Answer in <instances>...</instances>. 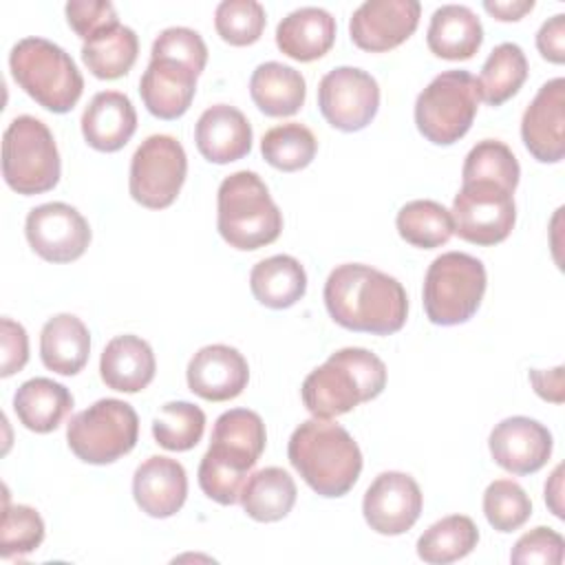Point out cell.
Instances as JSON below:
<instances>
[{
  "instance_id": "6da1fadb",
  "label": "cell",
  "mask_w": 565,
  "mask_h": 565,
  "mask_svg": "<svg viewBox=\"0 0 565 565\" xmlns=\"http://www.w3.org/2000/svg\"><path fill=\"white\" fill-rule=\"evenodd\" d=\"M324 305L335 324L373 335L397 333L408 316L402 282L362 263H344L329 274Z\"/></svg>"
},
{
  "instance_id": "7a4b0ae2",
  "label": "cell",
  "mask_w": 565,
  "mask_h": 565,
  "mask_svg": "<svg viewBox=\"0 0 565 565\" xmlns=\"http://www.w3.org/2000/svg\"><path fill=\"white\" fill-rule=\"evenodd\" d=\"M287 457L305 483L327 499L344 497L362 472V452L349 430L320 417L291 433Z\"/></svg>"
},
{
  "instance_id": "3957f363",
  "label": "cell",
  "mask_w": 565,
  "mask_h": 565,
  "mask_svg": "<svg viewBox=\"0 0 565 565\" xmlns=\"http://www.w3.org/2000/svg\"><path fill=\"white\" fill-rule=\"evenodd\" d=\"M386 386V366L369 349L347 347L327 358L302 382V402L313 417L331 419L375 399Z\"/></svg>"
},
{
  "instance_id": "277c9868",
  "label": "cell",
  "mask_w": 565,
  "mask_h": 565,
  "mask_svg": "<svg viewBox=\"0 0 565 565\" xmlns=\"http://www.w3.org/2000/svg\"><path fill=\"white\" fill-rule=\"evenodd\" d=\"M216 227L230 247L252 252L280 236L282 212L256 172L238 170L218 185Z\"/></svg>"
},
{
  "instance_id": "5b68a950",
  "label": "cell",
  "mask_w": 565,
  "mask_h": 565,
  "mask_svg": "<svg viewBox=\"0 0 565 565\" xmlns=\"http://www.w3.org/2000/svg\"><path fill=\"white\" fill-rule=\"evenodd\" d=\"M15 84L51 113H68L79 102L84 77L73 57L44 38H22L9 53Z\"/></svg>"
},
{
  "instance_id": "8992f818",
  "label": "cell",
  "mask_w": 565,
  "mask_h": 565,
  "mask_svg": "<svg viewBox=\"0 0 565 565\" xmlns=\"http://www.w3.org/2000/svg\"><path fill=\"white\" fill-rule=\"evenodd\" d=\"M488 276L477 256L446 252L437 256L424 276V311L433 324L452 327L468 322L486 294Z\"/></svg>"
},
{
  "instance_id": "52a82bcc",
  "label": "cell",
  "mask_w": 565,
  "mask_h": 565,
  "mask_svg": "<svg viewBox=\"0 0 565 565\" xmlns=\"http://www.w3.org/2000/svg\"><path fill=\"white\" fill-rule=\"evenodd\" d=\"M62 172L53 132L31 115L15 117L2 137V177L7 185L24 196L49 192Z\"/></svg>"
},
{
  "instance_id": "ba28073f",
  "label": "cell",
  "mask_w": 565,
  "mask_h": 565,
  "mask_svg": "<svg viewBox=\"0 0 565 565\" xmlns=\"http://www.w3.org/2000/svg\"><path fill=\"white\" fill-rule=\"evenodd\" d=\"M479 99L477 77L468 71H444L415 99L417 130L430 143L450 146L470 130Z\"/></svg>"
},
{
  "instance_id": "9c48e42d",
  "label": "cell",
  "mask_w": 565,
  "mask_h": 565,
  "mask_svg": "<svg viewBox=\"0 0 565 565\" xmlns=\"http://www.w3.org/2000/svg\"><path fill=\"white\" fill-rule=\"evenodd\" d=\"M139 437L135 408L115 397L97 399L86 411L71 417L66 441L73 455L86 463L104 466L128 455Z\"/></svg>"
},
{
  "instance_id": "30bf717a",
  "label": "cell",
  "mask_w": 565,
  "mask_h": 565,
  "mask_svg": "<svg viewBox=\"0 0 565 565\" xmlns=\"http://www.w3.org/2000/svg\"><path fill=\"white\" fill-rule=\"evenodd\" d=\"M188 174L183 146L170 135H150L130 159V196L148 207L163 210L174 203Z\"/></svg>"
},
{
  "instance_id": "8fae6325",
  "label": "cell",
  "mask_w": 565,
  "mask_h": 565,
  "mask_svg": "<svg viewBox=\"0 0 565 565\" xmlns=\"http://www.w3.org/2000/svg\"><path fill=\"white\" fill-rule=\"evenodd\" d=\"M455 234L472 245H497L505 241L516 221L510 190L492 181H466L452 201Z\"/></svg>"
},
{
  "instance_id": "7c38bea8",
  "label": "cell",
  "mask_w": 565,
  "mask_h": 565,
  "mask_svg": "<svg viewBox=\"0 0 565 565\" xmlns=\"http://www.w3.org/2000/svg\"><path fill=\"white\" fill-rule=\"evenodd\" d=\"M318 108L322 117L342 132L366 128L380 108L375 77L355 66H338L318 84Z\"/></svg>"
},
{
  "instance_id": "4fadbf2b",
  "label": "cell",
  "mask_w": 565,
  "mask_h": 565,
  "mask_svg": "<svg viewBox=\"0 0 565 565\" xmlns=\"http://www.w3.org/2000/svg\"><path fill=\"white\" fill-rule=\"evenodd\" d=\"M24 234L31 249L49 263L77 260L90 243L88 221L62 201L33 207L26 214Z\"/></svg>"
},
{
  "instance_id": "5bb4252c",
  "label": "cell",
  "mask_w": 565,
  "mask_h": 565,
  "mask_svg": "<svg viewBox=\"0 0 565 565\" xmlns=\"http://www.w3.org/2000/svg\"><path fill=\"white\" fill-rule=\"evenodd\" d=\"M422 505L424 497L417 481L397 470L377 475L362 499L364 521L371 530L384 536L408 532L417 523Z\"/></svg>"
},
{
  "instance_id": "9a60e30c",
  "label": "cell",
  "mask_w": 565,
  "mask_h": 565,
  "mask_svg": "<svg viewBox=\"0 0 565 565\" xmlns=\"http://www.w3.org/2000/svg\"><path fill=\"white\" fill-rule=\"evenodd\" d=\"M419 13L422 4L417 0H366L353 11L349 33L358 49L384 53L415 33Z\"/></svg>"
},
{
  "instance_id": "2e32d148",
  "label": "cell",
  "mask_w": 565,
  "mask_h": 565,
  "mask_svg": "<svg viewBox=\"0 0 565 565\" xmlns=\"http://www.w3.org/2000/svg\"><path fill=\"white\" fill-rule=\"evenodd\" d=\"M521 139L541 163H558L565 157V79L545 82L527 104L521 119Z\"/></svg>"
},
{
  "instance_id": "e0dca14e",
  "label": "cell",
  "mask_w": 565,
  "mask_h": 565,
  "mask_svg": "<svg viewBox=\"0 0 565 565\" xmlns=\"http://www.w3.org/2000/svg\"><path fill=\"white\" fill-rule=\"evenodd\" d=\"M494 463L512 475L539 472L552 455V433L536 419L514 415L501 419L488 439Z\"/></svg>"
},
{
  "instance_id": "ac0fdd59",
  "label": "cell",
  "mask_w": 565,
  "mask_h": 565,
  "mask_svg": "<svg viewBox=\"0 0 565 565\" xmlns=\"http://www.w3.org/2000/svg\"><path fill=\"white\" fill-rule=\"evenodd\" d=\"M188 386L207 402H227L243 393L249 382V366L243 353L227 344L199 349L185 371Z\"/></svg>"
},
{
  "instance_id": "d6986e66",
  "label": "cell",
  "mask_w": 565,
  "mask_h": 565,
  "mask_svg": "<svg viewBox=\"0 0 565 565\" xmlns=\"http://www.w3.org/2000/svg\"><path fill=\"white\" fill-rule=\"evenodd\" d=\"M132 494L141 512L152 519L177 514L188 497L185 468L170 457H148L132 477Z\"/></svg>"
},
{
  "instance_id": "ffe728a7",
  "label": "cell",
  "mask_w": 565,
  "mask_h": 565,
  "mask_svg": "<svg viewBox=\"0 0 565 565\" xmlns=\"http://www.w3.org/2000/svg\"><path fill=\"white\" fill-rule=\"evenodd\" d=\"M196 73L174 60H150L139 82V95L150 115L177 119L188 113L196 93Z\"/></svg>"
},
{
  "instance_id": "44dd1931",
  "label": "cell",
  "mask_w": 565,
  "mask_h": 565,
  "mask_svg": "<svg viewBox=\"0 0 565 565\" xmlns=\"http://www.w3.org/2000/svg\"><path fill=\"white\" fill-rule=\"evenodd\" d=\"M252 126L247 117L227 104L210 106L201 113L194 126V141L199 152L212 163H232L249 154Z\"/></svg>"
},
{
  "instance_id": "7402d4cb",
  "label": "cell",
  "mask_w": 565,
  "mask_h": 565,
  "mask_svg": "<svg viewBox=\"0 0 565 565\" xmlns=\"http://www.w3.org/2000/svg\"><path fill=\"white\" fill-rule=\"evenodd\" d=\"M137 130V113L128 95L102 90L93 95L82 115V135L99 152L121 150Z\"/></svg>"
},
{
  "instance_id": "603a6c76",
  "label": "cell",
  "mask_w": 565,
  "mask_h": 565,
  "mask_svg": "<svg viewBox=\"0 0 565 565\" xmlns=\"http://www.w3.org/2000/svg\"><path fill=\"white\" fill-rule=\"evenodd\" d=\"M157 371L152 347L139 335L124 333L113 338L99 358L102 382L119 393L143 391Z\"/></svg>"
},
{
  "instance_id": "cb8c5ba5",
  "label": "cell",
  "mask_w": 565,
  "mask_h": 565,
  "mask_svg": "<svg viewBox=\"0 0 565 565\" xmlns=\"http://www.w3.org/2000/svg\"><path fill=\"white\" fill-rule=\"evenodd\" d=\"M335 42V18L320 7H300L276 26V46L291 60L313 62Z\"/></svg>"
},
{
  "instance_id": "d4e9b609",
  "label": "cell",
  "mask_w": 565,
  "mask_h": 565,
  "mask_svg": "<svg viewBox=\"0 0 565 565\" xmlns=\"http://www.w3.org/2000/svg\"><path fill=\"white\" fill-rule=\"evenodd\" d=\"M265 441L267 433L260 415L249 408H232L214 422L207 450L252 470L265 450Z\"/></svg>"
},
{
  "instance_id": "484cf974",
  "label": "cell",
  "mask_w": 565,
  "mask_h": 565,
  "mask_svg": "<svg viewBox=\"0 0 565 565\" xmlns=\"http://www.w3.org/2000/svg\"><path fill=\"white\" fill-rule=\"evenodd\" d=\"M483 42L481 20L466 4H441L433 11L426 44L444 60H470Z\"/></svg>"
},
{
  "instance_id": "4316f807",
  "label": "cell",
  "mask_w": 565,
  "mask_h": 565,
  "mask_svg": "<svg viewBox=\"0 0 565 565\" xmlns=\"http://www.w3.org/2000/svg\"><path fill=\"white\" fill-rule=\"evenodd\" d=\"M90 355V333L73 313H57L42 327L40 358L42 364L60 375L79 373Z\"/></svg>"
},
{
  "instance_id": "83f0119b",
  "label": "cell",
  "mask_w": 565,
  "mask_h": 565,
  "mask_svg": "<svg viewBox=\"0 0 565 565\" xmlns=\"http://www.w3.org/2000/svg\"><path fill=\"white\" fill-rule=\"evenodd\" d=\"M249 95L267 117H289L302 108L307 84L294 66L265 62L258 64L249 77Z\"/></svg>"
},
{
  "instance_id": "f1b7e54d",
  "label": "cell",
  "mask_w": 565,
  "mask_h": 565,
  "mask_svg": "<svg viewBox=\"0 0 565 565\" xmlns=\"http://www.w3.org/2000/svg\"><path fill=\"white\" fill-rule=\"evenodd\" d=\"M71 391L49 377L26 380L13 395V411L20 424L33 433L55 430L71 413Z\"/></svg>"
},
{
  "instance_id": "f546056e",
  "label": "cell",
  "mask_w": 565,
  "mask_h": 565,
  "mask_svg": "<svg viewBox=\"0 0 565 565\" xmlns=\"http://www.w3.org/2000/svg\"><path fill=\"white\" fill-rule=\"evenodd\" d=\"M254 298L269 309H287L307 291L305 267L287 254H276L256 263L249 271Z\"/></svg>"
},
{
  "instance_id": "4dcf8cb0",
  "label": "cell",
  "mask_w": 565,
  "mask_h": 565,
  "mask_svg": "<svg viewBox=\"0 0 565 565\" xmlns=\"http://www.w3.org/2000/svg\"><path fill=\"white\" fill-rule=\"evenodd\" d=\"M296 494L298 490L294 477L282 468L269 466L247 477L238 501L249 519L274 523L291 512Z\"/></svg>"
},
{
  "instance_id": "1f68e13d",
  "label": "cell",
  "mask_w": 565,
  "mask_h": 565,
  "mask_svg": "<svg viewBox=\"0 0 565 565\" xmlns=\"http://www.w3.org/2000/svg\"><path fill=\"white\" fill-rule=\"evenodd\" d=\"M139 40L130 26L115 24L82 44L86 68L99 79H119L137 62Z\"/></svg>"
},
{
  "instance_id": "d6a6232c",
  "label": "cell",
  "mask_w": 565,
  "mask_h": 565,
  "mask_svg": "<svg viewBox=\"0 0 565 565\" xmlns=\"http://www.w3.org/2000/svg\"><path fill=\"white\" fill-rule=\"evenodd\" d=\"M527 79V60L519 44L503 42L492 49L477 79L479 97L488 106H501L519 93Z\"/></svg>"
},
{
  "instance_id": "836d02e7",
  "label": "cell",
  "mask_w": 565,
  "mask_h": 565,
  "mask_svg": "<svg viewBox=\"0 0 565 565\" xmlns=\"http://www.w3.org/2000/svg\"><path fill=\"white\" fill-rule=\"evenodd\" d=\"M479 543V530L470 516L450 514L433 523L417 539V556L430 565H446L468 556Z\"/></svg>"
},
{
  "instance_id": "e575fe53",
  "label": "cell",
  "mask_w": 565,
  "mask_h": 565,
  "mask_svg": "<svg viewBox=\"0 0 565 565\" xmlns=\"http://www.w3.org/2000/svg\"><path fill=\"white\" fill-rule=\"evenodd\" d=\"M399 236L422 249H435L450 241L455 234V223L450 210L430 199H415L402 205L395 218Z\"/></svg>"
},
{
  "instance_id": "d590c367",
  "label": "cell",
  "mask_w": 565,
  "mask_h": 565,
  "mask_svg": "<svg viewBox=\"0 0 565 565\" xmlns=\"http://www.w3.org/2000/svg\"><path fill=\"white\" fill-rule=\"evenodd\" d=\"M318 150V141L313 132L298 124H280L269 128L260 139V152L265 161L282 172H296L307 168Z\"/></svg>"
},
{
  "instance_id": "8d00e7d4",
  "label": "cell",
  "mask_w": 565,
  "mask_h": 565,
  "mask_svg": "<svg viewBox=\"0 0 565 565\" xmlns=\"http://www.w3.org/2000/svg\"><path fill=\"white\" fill-rule=\"evenodd\" d=\"M521 168L514 152L497 139H483L466 154L461 179L466 181H492L514 192L519 185Z\"/></svg>"
},
{
  "instance_id": "74e56055",
  "label": "cell",
  "mask_w": 565,
  "mask_h": 565,
  "mask_svg": "<svg viewBox=\"0 0 565 565\" xmlns=\"http://www.w3.org/2000/svg\"><path fill=\"white\" fill-rule=\"evenodd\" d=\"M205 430V413L190 402H168L152 419V435L166 450L183 452L194 448Z\"/></svg>"
},
{
  "instance_id": "f35d334b",
  "label": "cell",
  "mask_w": 565,
  "mask_h": 565,
  "mask_svg": "<svg viewBox=\"0 0 565 565\" xmlns=\"http://www.w3.org/2000/svg\"><path fill=\"white\" fill-rule=\"evenodd\" d=\"M483 514L497 532H514L532 514L527 492L512 479H494L483 492Z\"/></svg>"
},
{
  "instance_id": "ab89813d",
  "label": "cell",
  "mask_w": 565,
  "mask_h": 565,
  "mask_svg": "<svg viewBox=\"0 0 565 565\" xmlns=\"http://www.w3.org/2000/svg\"><path fill=\"white\" fill-rule=\"evenodd\" d=\"M265 24V9L256 0H223L214 11L216 33L232 46H249L258 42Z\"/></svg>"
},
{
  "instance_id": "60d3db41",
  "label": "cell",
  "mask_w": 565,
  "mask_h": 565,
  "mask_svg": "<svg viewBox=\"0 0 565 565\" xmlns=\"http://www.w3.org/2000/svg\"><path fill=\"white\" fill-rule=\"evenodd\" d=\"M44 541V521L31 505H9L4 499V512L0 523V556L13 558L35 552Z\"/></svg>"
},
{
  "instance_id": "b9f144b4",
  "label": "cell",
  "mask_w": 565,
  "mask_h": 565,
  "mask_svg": "<svg viewBox=\"0 0 565 565\" xmlns=\"http://www.w3.org/2000/svg\"><path fill=\"white\" fill-rule=\"evenodd\" d=\"M247 472L249 470H243L241 466L207 450L199 463V486L212 501L221 505H234L241 499Z\"/></svg>"
},
{
  "instance_id": "7bdbcfd3",
  "label": "cell",
  "mask_w": 565,
  "mask_h": 565,
  "mask_svg": "<svg viewBox=\"0 0 565 565\" xmlns=\"http://www.w3.org/2000/svg\"><path fill=\"white\" fill-rule=\"evenodd\" d=\"M150 60H174L201 75L207 64V46L199 31L188 26H170L163 29L152 42Z\"/></svg>"
},
{
  "instance_id": "ee69618b",
  "label": "cell",
  "mask_w": 565,
  "mask_h": 565,
  "mask_svg": "<svg viewBox=\"0 0 565 565\" xmlns=\"http://www.w3.org/2000/svg\"><path fill=\"white\" fill-rule=\"evenodd\" d=\"M565 556V541L563 536L545 525H539L530 532H525L512 547L510 561L516 565H561Z\"/></svg>"
},
{
  "instance_id": "f6af8a7d",
  "label": "cell",
  "mask_w": 565,
  "mask_h": 565,
  "mask_svg": "<svg viewBox=\"0 0 565 565\" xmlns=\"http://www.w3.org/2000/svg\"><path fill=\"white\" fill-rule=\"evenodd\" d=\"M68 26L86 42L99 31L119 24L117 11L108 0H71L64 7Z\"/></svg>"
},
{
  "instance_id": "bcb514c9",
  "label": "cell",
  "mask_w": 565,
  "mask_h": 565,
  "mask_svg": "<svg viewBox=\"0 0 565 565\" xmlns=\"http://www.w3.org/2000/svg\"><path fill=\"white\" fill-rule=\"evenodd\" d=\"M2 327V366H0V375L9 377L18 371L24 369V364L29 362V335L24 331V327L11 318H2L0 322Z\"/></svg>"
},
{
  "instance_id": "7dc6e473",
  "label": "cell",
  "mask_w": 565,
  "mask_h": 565,
  "mask_svg": "<svg viewBox=\"0 0 565 565\" xmlns=\"http://www.w3.org/2000/svg\"><path fill=\"white\" fill-rule=\"evenodd\" d=\"M536 49L552 64L565 62V15L563 13H556L541 24L536 33Z\"/></svg>"
},
{
  "instance_id": "c3c4849f",
  "label": "cell",
  "mask_w": 565,
  "mask_h": 565,
  "mask_svg": "<svg viewBox=\"0 0 565 565\" xmlns=\"http://www.w3.org/2000/svg\"><path fill=\"white\" fill-rule=\"evenodd\" d=\"M530 382L534 391L547 399V402H563V366H556L552 371H530Z\"/></svg>"
},
{
  "instance_id": "681fc988",
  "label": "cell",
  "mask_w": 565,
  "mask_h": 565,
  "mask_svg": "<svg viewBox=\"0 0 565 565\" xmlns=\"http://www.w3.org/2000/svg\"><path fill=\"white\" fill-rule=\"evenodd\" d=\"M483 9L501 22H516L534 9V0H486Z\"/></svg>"
},
{
  "instance_id": "f907efd6",
  "label": "cell",
  "mask_w": 565,
  "mask_h": 565,
  "mask_svg": "<svg viewBox=\"0 0 565 565\" xmlns=\"http://www.w3.org/2000/svg\"><path fill=\"white\" fill-rule=\"evenodd\" d=\"M561 475H563V466H556L554 472H552V477H550V481L545 483V501H547L550 510H552L558 519H563V503H561V492H563V488H561Z\"/></svg>"
}]
</instances>
